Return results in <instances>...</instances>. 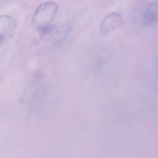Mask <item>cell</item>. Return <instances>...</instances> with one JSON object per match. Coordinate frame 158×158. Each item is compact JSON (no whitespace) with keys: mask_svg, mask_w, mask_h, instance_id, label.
I'll list each match as a JSON object with an SVG mask.
<instances>
[{"mask_svg":"<svg viewBox=\"0 0 158 158\" xmlns=\"http://www.w3.org/2000/svg\"><path fill=\"white\" fill-rule=\"evenodd\" d=\"M58 9V5L53 2H46L40 4L36 9L32 18L34 29L40 34L48 32L51 29L52 23L56 17Z\"/></svg>","mask_w":158,"mask_h":158,"instance_id":"cell-1","label":"cell"},{"mask_svg":"<svg viewBox=\"0 0 158 158\" xmlns=\"http://www.w3.org/2000/svg\"><path fill=\"white\" fill-rule=\"evenodd\" d=\"M17 23L9 15L0 16V43L6 42L12 37L16 30Z\"/></svg>","mask_w":158,"mask_h":158,"instance_id":"cell-2","label":"cell"},{"mask_svg":"<svg viewBox=\"0 0 158 158\" xmlns=\"http://www.w3.org/2000/svg\"><path fill=\"white\" fill-rule=\"evenodd\" d=\"M123 23V19L120 14L111 12L107 14L103 18L100 26L101 33L104 35L111 32L120 27Z\"/></svg>","mask_w":158,"mask_h":158,"instance_id":"cell-3","label":"cell"},{"mask_svg":"<svg viewBox=\"0 0 158 158\" xmlns=\"http://www.w3.org/2000/svg\"><path fill=\"white\" fill-rule=\"evenodd\" d=\"M158 21V6L156 3L152 2L147 5L144 15L143 21L147 26L156 23Z\"/></svg>","mask_w":158,"mask_h":158,"instance_id":"cell-4","label":"cell"}]
</instances>
